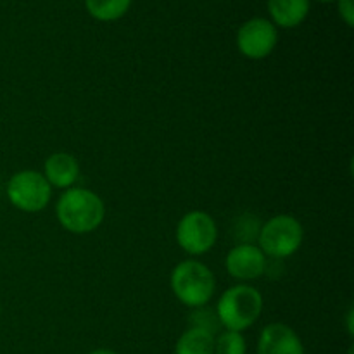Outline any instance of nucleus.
<instances>
[{
  "mask_svg": "<svg viewBox=\"0 0 354 354\" xmlns=\"http://www.w3.org/2000/svg\"><path fill=\"white\" fill-rule=\"evenodd\" d=\"M55 216L59 225L69 234H92L106 218V204L93 190L71 187L59 197L55 204Z\"/></svg>",
  "mask_w": 354,
  "mask_h": 354,
  "instance_id": "1",
  "label": "nucleus"
},
{
  "mask_svg": "<svg viewBox=\"0 0 354 354\" xmlns=\"http://www.w3.org/2000/svg\"><path fill=\"white\" fill-rule=\"evenodd\" d=\"M214 310L223 330L242 334L261 317L263 296L256 287L239 283L221 294Z\"/></svg>",
  "mask_w": 354,
  "mask_h": 354,
  "instance_id": "2",
  "label": "nucleus"
},
{
  "mask_svg": "<svg viewBox=\"0 0 354 354\" xmlns=\"http://www.w3.org/2000/svg\"><path fill=\"white\" fill-rule=\"evenodd\" d=\"M169 287L183 306L194 310L206 306L213 299L216 292V279L204 263L197 259H185L173 268Z\"/></svg>",
  "mask_w": 354,
  "mask_h": 354,
  "instance_id": "3",
  "label": "nucleus"
},
{
  "mask_svg": "<svg viewBox=\"0 0 354 354\" xmlns=\"http://www.w3.org/2000/svg\"><path fill=\"white\" fill-rule=\"evenodd\" d=\"M304 241V228L292 214H277L261 225L258 248L273 259H286L296 254Z\"/></svg>",
  "mask_w": 354,
  "mask_h": 354,
  "instance_id": "4",
  "label": "nucleus"
},
{
  "mask_svg": "<svg viewBox=\"0 0 354 354\" xmlns=\"http://www.w3.org/2000/svg\"><path fill=\"white\" fill-rule=\"evenodd\" d=\"M7 199L23 213H40L52 199V187L40 171L23 169L7 182Z\"/></svg>",
  "mask_w": 354,
  "mask_h": 354,
  "instance_id": "5",
  "label": "nucleus"
},
{
  "mask_svg": "<svg viewBox=\"0 0 354 354\" xmlns=\"http://www.w3.org/2000/svg\"><path fill=\"white\" fill-rule=\"evenodd\" d=\"M176 242L190 256H203L216 245L218 225L206 211H189L176 225Z\"/></svg>",
  "mask_w": 354,
  "mask_h": 354,
  "instance_id": "6",
  "label": "nucleus"
},
{
  "mask_svg": "<svg viewBox=\"0 0 354 354\" xmlns=\"http://www.w3.org/2000/svg\"><path fill=\"white\" fill-rule=\"evenodd\" d=\"M237 48L244 57L261 61L273 54L279 44V30L266 17H251L237 30Z\"/></svg>",
  "mask_w": 354,
  "mask_h": 354,
  "instance_id": "7",
  "label": "nucleus"
},
{
  "mask_svg": "<svg viewBox=\"0 0 354 354\" xmlns=\"http://www.w3.org/2000/svg\"><path fill=\"white\" fill-rule=\"evenodd\" d=\"M225 268L232 279L249 282L266 272V256L256 244H237L228 251Z\"/></svg>",
  "mask_w": 354,
  "mask_h": 354,
  "instance_id": "8",
  "label": "nucleus"
},
{
  "mask_svg": "<svg viewBox=\"0 0 354 354\" xmlns=\"http://www.w3.org/2000/svg\"><path fill=\"white\" fill-rule=\"evenodd\" d=\"M258 354H304V346L294 328L277 322L259 334Z\"/></svg>",
  "mask_w": 354,
  "mask_h": 354,
  "instance_id": "9",
  "label": "nucleus"
},
{
  "mask_svg": "<svg viewBox=\"0 0 354 354\" xmlns=\"http://www.w3.org/2000/svg\"><path fill=\"white\" fill-rule=\"evenodd\" d=\"M45 180L52 189H71L80 176V162L69 152H54L45 159L44 173Z\"/></svg>",
  "mask_w": 354,
  "mask_h": 354,
  "instance_id": "10",
  "label": "nucleus"
},
{
  "mask_svg": "<svg viewBox=\"0 0 354 354\" xmlns=\"http://www.w3.org/2000/svg\"><path fill=\"white\" fill-rule=\"evenodd\" d=\"M270 21L277 28L292 30L306 21L311 10V0H268Z\"/></svg>",
  "mask_w": 354,
  "mask_h": 354,
  "instance_id": "11",
  "label": "nucleus"
},
{
  "mask_svg": "<svg viewBox=\"0 0 354 354\" xmlns=\"http://www.w3.org/2000/svg\"><path fill=\"white\" fill-rule=\"evenodd\" d=\"M214 341L216 335L189 327L176 341L175 354H214Z\"/></svg>",
  "mask_w": 354,
  "mask_h": 354,
  "instance_id": "12",
  "label": "nucleus"
},
{
  "mask_svg": "<svg viewBox=\"0 0 354 354\" xmlns=\"http://www.w3.org/2000/svg\"><path fill=\"white\" fill-rule=\"evenodd\" d=\"M133 0H85V9L100 23H114L127 16Z\"/></svg>",
  "mask_w": 354,
  "mask_h": 354,
  "instance_id": "13",
  "label": "nucleus"
},
{
  "mask_svg": "<svg viewBox=\"0 0 354 354\" xmlns=\"http://www.w3.org/2000/svg\"><path fill=\"white\" fill-rule=\"evenodd\" d=\"M189 324L192 328H201V330H206L213 335H218L223 330L220 320H218L216 310L209 308L207 304L206 306L194 308L189 317Z\"/></svg>",
  "mask_w": 354,
  "mask_h": 354,
  "instance_id": "14",
  "label": "nucleus"
},
{
  "mask_svg": "<svg viewBox=\"0 0 354 354\" xmlns=\"http://www.w3.org/2000/svg\"><path fill=\"white\" fill-rule=\"evenodd\" d=\"M248 342L241 332L221 330L214 341V354H245Z\"/></svg>",
  "mask_w": 354,
  "mask_h": 354,
  "instance_id": "15",
  "label": "nucleus"
},
{
  "mask_svg": "<svg viewBox=\"0 0 354 354\" xmlns=\"http://www.w3.org/2000/svg\"><path fill=\"white\" fill-rule=\"evenodd\" d=\"M337 12L341 19L344 21L346 26H354V0H337Z\"/></svg>",
  "mask_w": 354,
  "mask_h": 354,
  "instance_id": "16",
  "label": "nucleus"
},
{
  "mask_svg": "<svg viewBox=\"0 0 354 354\" xmlns=\"http://www.w3.org/2000/svg\"><path fill=\"white\" fill-rule=\"evenodd\" d=\"M348 332L349 335H353V308L348 311Z\"/></svg>",
  "mask_w": 354,
  "mask_h": 354,
  "instance_id": "17",
  "label": "nucleus"
},
{
  "mask_svg": "<svg viewBox=\"0 0 354 354\" xmlns=\"http://www.w3.org/2000/svg\"><path fill=\"white\" fill-rule=\"evenodd\" d=\"M88 354H118L114 351H111V349H95V351L88 353Z\"/></svg>",
  "mask_w": 354,
  "mask_h": 354,
  "instance_id": "18",
  "label": "nucleus"
},
{
  "mask_svg": "<svg viewBox=\"0 0 354 354\" xmlns=\"http://www.w3.org/2000/svg\"><path fill=\"white\" fill-rule=\"evenodd\" d=\"M317 2H325V3H327V2H337V0H317Z\"/></svg>",
  "mask_w": 354,
  "mask_h": 354,
  "instance_id": "19",
  "label": "nucleus"
},
{
  "mask_svg": "<svg viewBox=\"0 0 354 354\" xmlns=\"http://www.w3.org/2000/svg\"><path fill=\"white\" fill-rule=\"evenodd\" d=\"M0 315H2V308H0Z\"/></svg>",
  "mask_w": 354,
  "mask_h": 354,
  "instance_id": "20",
  "label": "nucleus"
}]
</instances>
